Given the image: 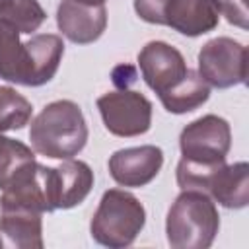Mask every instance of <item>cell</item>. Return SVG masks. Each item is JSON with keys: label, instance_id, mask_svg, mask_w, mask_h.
I'll list each match as a JSON object with an SVG mask.
<instances>
[{"label": "cell", "instance_id": "6da1fadb", "mask_svg": "<svg viewBox=\"0 0 249 249\" xmlns=\"http://www.w3.org/2000/svg\"><path fill=\"white\" fill-rule=\"evenodd\" d=\"M181 160L177 163V185L181 189L204 191L214 171L226 163L231 148L230 123L218 115L191 121L179 134Z\"/></svg>", "mask_w": 249, "mask_h": 249}, {"label": "cell", "instance_id": "7a4b0ae2", "mask_svg": "<svg viewBox=\"0 0 249 249\" xmlns=\"http://www.w3.org/2000/svg\"><path fill=\"white\" fill-rule=\"evenodd\" d=\"M19 31L0 19V78L12 84L37 88L58 72L64 43L54 33H39L19 41Z\"/></svg>", "mask_w": 249, "mask_h": 249}, {"label": "cell", "instance_id": "3957f363", "mask_svg": "<svg viewBox=\"0 0 249 249\" xmlns=\"http://www.w3.org/2000/svg\"><path fill=\"white\" fill-rule=\"evenodd\" d=\"M29 140L37 154L51 160H70L88 142V124L78 103L58 99L41 109L31 121Z\"/></svg>", "mask_w": 249, "mask_h": 249}, {"label": "cell", "instance_id": "277c9868", "mask_svg": "<svg viewBox=\"0 0 249 249\" xmlns=\"http://www.w3.org/2000/svg\"><path fill=\"white\" fill-rule=\"evenodd\" d=\"M220 230L216 202L196 189H181L167 210L165 235L173 249H206Z\"/></svg>", "mask_w": 249, "mask_h": 249}, {"label": "cell", "instance_id": "5b68a950", "mask_svg": "<svg viewBox=\"0 0 249 249\" xmlns=\"http://www.w3.org/2000/svg\"><path fill=\"white\" fill-rule=\"evenodd\" d=\"M144 224L146 210L142 202L123 189H109L103 193L89 222V233L103 247L124 249L134 243Z\"/></svg>", "mask_w": 249, "mask_h": 249}, {"label": "cell", "instance_id": "8992f818", "mask_svg": "<svg viewBox=\"0 0 249 249\" xmlns=\"http://www.w3.org/2000/svg\"><path fill=\"white\" fill-rule=\"evenodd\" d=\"M136 16L154 25H165L187 37L214 31L220 23L216 0H134Z\"/></svg>", "mask_w": 249, "mask_h": 249}, {"label": "cell", "instance_id": "52a82bcc", "mask_svg": "<svg viewBox=\"0 0 249 249\" xmlns=\"http://www.w3.org/2000/svg\"><path fill=\"white\" fill-rule=\"evenodd\" d=\"M198 74L210 86L228 89L247 80V47L231 37H216L198 51Z\"/></svg>", "mask_w": 249, "mask_h": 249}, {"label": "cell", "instance_id": "ba28073f", "mask_svg": "<svg viewBox=\"0 0 249 249\" xmlns=\"http://www.w3.org/2000/svg\"><path fill=\"white\" fill-rule=\"evenodd\" d=\"M95 103L105 128L115 136H140L152 126V103L140 91L126 88L107 91Z\"/></svg>", "mask_w": 249, "mask_h": 249}, {"label": "cell", "instance_id": "9c48e42d", "mask_svg": "<svg viewBox=\"0 0 249 249\" xmlns=\"http://www.w3.org/2000/svg\"><path fill=\"white\" fill-rule=\"evenodd\" d=\"M138 68L146 86L160 95L175 88L189 72L183 54L165 41H150L138 53Z\"/></svg>", "mask_w": 249, "mask_h": 249}, {"label": "cell", "instance_id": "30bf717a", "mask_svg": "<svg viewBox=\"0 0 249 249\" xmlns=\"http://www.w3.org/2000/svg\"><path fill=\"white\" fill-rule=\"evenodd\" d=\"M163 165V152L154 144L123 148L111 154L107 167L109 175L121 187H144L152 183Z\"/></svg>", "mask_w": 249, "mask_h": 249}, {"label": "cell", "instance_id": "8fae6325", "mask_svg": "<svg viewBox=\"0 0 249 249\" xmlns=\"http://www.w3.org/2000/svg\"><path fill=\"white\" fill-rule=\"evenodd\" d=\"M49 198L53 210H68L86 200L93 187V171L82 160H64L47 173Z\"/></svg>", "mask_w": 249, "mask_h": 249}, {"label": "cell", "instance_id": "7c38bea8", "mask_svg": "<svg viewBox=\"0 0 249 249\" xmlns=\"http://www.w3.org/2000/svg\"><path fill=\"white\" fill-rule=\"evenodd\" d=\"M56 25L68 41L89 45L97 41L107 27V8L105 4L62 0L56 8Z\"/></svg>", "mask_w": 249, "mask_h": 249}, {"label": "cell", "instance_id": "4fadbf2b", "mask_svg": "<svg viewBox=\"0 0 249 249\" xmlns=\"http://www.w3.org/2000/svg\"><path fill=\"white\" fill-rule=\"evenodd\" d=\"M206 195L224 208H245L249 204V165L245 161L220 165L208 181Z\"/></svg>", "mask_w": 249, "mask_h": 249}, {"label": "cell", "instance_id": "5bb4252c", "mask_svg": "<svg viewBox=\"0 0 249 249\" xmlns=\"http://www.w3.org/2000/svg\"><path fill=\"white\" fill-rule=\"evenodd\" d=\"M0 233L10 245L19 249H41L43 241V214L23 208L0 210Z\"/></svg>", "mask_w": 249, "mask_h": 249}, {"label": "cell", "instance_id": "9a60e30c", "mask_svg": "<svg viewBox=\"0 0 249 249\" xmlns=\"http://www.w3.org/2000/svg\"><path fill=\"white\" fill-rule=\"evenodd\" d=\"M208 97H210V86L200 78L198 72L189 68L187 76L175 88L160 95V101L167 113L183 115V113H191L198 109L200 105H204Z\"/></svg>", "mask_w": 249, "mask_h": 249}, {"label": "cell", "instance_id": "2e32d148", "mask_svg": "<svg viewBox=\"0 0 249 249\" xmlns=\"http://www.w3.org/2000/svg\"><path fill=\"white\" fill-rule=\"evenodd\" d=\"M31 163H35L33 150L0 132V189H6Z\"/></svg>", "mask_w": 249, "mask_h": 249}, {"label": "cell", "instance_id": "e0dca14e", "mask_svg": "<svg viewBox=\"0 0 249 249\" xmlns=\"http://www.w3.org/2000/svg\"><path fill=\"white\" fill-rule=\"evenodd\" d=\"M33 105L10 86H0V132L19 130L29 124Z\"/></svg>", "mask_w": 249, "mask_h": 249}, {"label": "cell", "instance_id": "ac0fdd59", "mask_svg": "<svg viewBox=\"0 0 249 249\" xmlns=\"http://www.w3.org/2000/svg\"><path fill=\"white\" fill-rule=\"evenodd\" d=\"M0 19L10 23L19 33L31 35L43 25V21L47 19V12L39 4V0H10L2 8Z\"/></svg>", "mask_w": 249, "mask_h": 249}, {"label": "cell", "instance_id": "d6986e66", "mask_svg": "<svg viewBox=\"0 0 249 249\" xmlns=\"http://www.w3.org/2000/svg\"><path fill=\"white\" fill-rule=\"evenodd\" d=\"M220 16H226V19L231 25H237L241 29H247L249 12H247V0H216Z\"/></svg>", "mask_w": 249, "mask_h": 249}, {"label": "cell", "instance_id": "ffe728a7", "mask_svg": "<svg viewBox=\"0 0 249 249\" xmlns=\"http://www.w3.org/2000/svg\"><path fill=\"white\" fill-rule=\"evenodd\" d=\"M80 2H88V4H105V0H80Z\"/></svg>", "mask_w": 249, "mask_h": 249}, {"label": "cell", "instance_id": "44dd1931", "mask_svg": "<svg viewBox=\"0 0 249 249\" xmlns=\"http://www.w3.org/2000/svg\"><path fill=\"white\" fill-rule=\"evenodd\" d=\"M8 2H10V0H0V12H2V8H4Z\"/></svg>", "mask_w": 249, "mask_h": 249}, {"label": "cell", "instance_id": "7402d4cb", "mask_svg": "<svg viewBox=\"0 0 249 249\" xmlns=\"http://www.w3.org/2000/svg\"><path fill=\"white\" fill-rule=\"evenodd\" d=\"M2 245H4V241H2V237H0V247H2Z\"/></svg>", "mask_w": 249, "mask_h": 249}]
</instances>
